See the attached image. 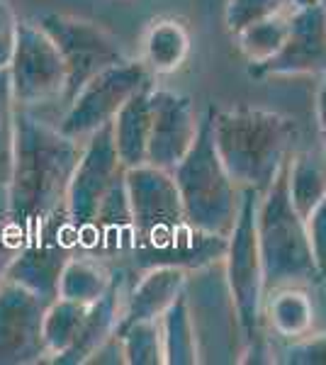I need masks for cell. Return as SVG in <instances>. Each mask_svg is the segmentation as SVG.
<instances>
[{"label": "cell", "mask_w": 326, "mask_h": 365, "mask_svg": "<svg viewBox=\"0 0 326 365\" xmlns=\"http://www.w3.org/2000/svg\"><path fill=\"white\" fill-rule=\"evenodd\" d=\"M124 185L134 222L129 251V268L134 275L153 266L195 270L224 256L227 239L200 232L188 222L170 170L149 163L127 168Z\"/></svg>", "instance_id": "1"}, {"label": "cell", "mask_w": 326, "mask_h": 365, "mask_svg": "<svg viewBox=\"0 0 326 365\" xmlns=\"http://www.w3.org/2000/svg\"><path fill=\"white\" fill-rule=\"evenodd\" d=\"M83 144L29 110H15V158L8 185V220L27 237L63 210Z\"/></svg>", "instance_id": "2"}, {"label": "cell", "mask_w": 326, "mask_h": 365, "mask_svg": "<svg viewBox=\"0 0 326 365\" xmlns=\"http://www.w3.org/2000/svg\"><path fill=\"white\" fill-rule=\"evenodd\" d=\"M215 149L241 190L263 195L290 158L295 122L260 108L207 110Z\"/></svg>", "instance_id": "3"}, {"label": "cell", "mask_w": 326, "mask_h": 365, "mask_svg": "<svg viewBox=\"0 0 326 365\" xmlns=\"http://www.w3.org/2000/svg\"><path fill=\"white\" fill-rule=\"evenodd\" d=\"M256 234L265 292L282 285L314 287L324 280L312 249L307 220L295 210L287 190V161L272 185L258 197Z\"/></svg>", "instance_id": "4"}, {"label": "cell", "mask_w": 326, "mask_h": 365, "mask_svg": "<svg viewBox=\"0 0 326 365\" xmlns=\"http://www.w3.org/2000/svg\"><path fill=\"white\" fill-rule=\"evenodd\" d=\"M170 173L175 178L188 222L200 232L227 239L239 220L244 190L231 180L217 154L207 113L200 122L193 149Z\"/></svg>", "instance_id": "5"}, {"label": "cell", "mask_w": 326, "mask_h": 365, "mask_svg": "<svg viewBox=\"0 0 326 365\" xmlns=\"http://www.w3.org/2000/svg\"><path fill=\"white\" fill-rule=\"evenodd\" d=\"M185 295L198 336L200 363H239L244 353V334L222 258L190 270Z\"/></svg>", "instance_id": "6"}, {"label": "cell", "mask_w": 326, "mask_h": 365, "mask_svg": "<svg viewBox=\"0 0 326 365\" xmlns=\"http://www.w3.org/2000/svg\"><path fill=\"white\" fill-rule=\"evenodd\" d=\"M146 83H151L149 68L132 58L100 71L73 96L58 129L71 139L86 141L100 127L110 125L122 105Z\"/></svg>", "instance_id": "7"}, {"label": "cell", "mask_w": 326, "mask_h": 365, "mask_svg": "<svg viewBox=\"0 0 326 365\" xmlns=\"http://www.w3.org/2000/svg\"><path fill=\"white\" fill-rule=\"evenodd\" d=\"M37 22L54 39L63 66H66V93H63L66 103L73 100L76 93L93 76L127 58L108 29L91 20L61 13H44L37 17Z\"/></svg>", "instance_id": "8"}, {"label": "cell", "mask_w": 326, "mask_h": 365, "mask_svg": "<svg viewBox=\"0 0 326 365\" xmlns=\"http://www.w3.org/2000/svg\"><path fill=\"white\" fill-rule=\"evenodd\" d=\"M10 91L17 108L51 103L66 93V66L54 39L37 20H20L17 42L8 66Z\"/></svg>", "instance_id": "9"}, {"label": "cell", "mask_w": 326, "mask_h": 365, "mask_svg": "<svg viewBox=\"0 0 326 365\" xmlns=\"http://www.w3.org/2000/svg\"><path fill=\"white\" fill-rule=\"evenodd\" d=\"M78 253V239L66 220V210H58L49 220L22 239L5 280L25 285L44 299L58 297V278L63 266Z\"/></svg>", "instance_id": "10"}, {"label": "cell", "mask_w": 326, "mask_h": 365, "mask_svg": "<svg viewBox=\"0 0 326 365\" xmlns=\"http://www.w3.org/2000/svg\"><path fill=\"white\" fill-rule=\"evenodd\" d=\"M124 168L120 156L115 149V139H112V122L100 127L86 139L78 158V166L73 170L68 192H66V220L73 229L76 239L81 232L91 225L96 217L98 205L110 192V187L124 175Z\"/></svg>", "instance_id": "11"}, {"label": "cell", "mask_w": 326, "mask_h": 365, "mask_svg": "<svg viewBox=\"0 0 326 365\" xmlns=\"http://www.w3.org/2000/svg\"><path fill=\"white\" fill-rule=\"evenodd\" d=\"M49 299L13 280L0 285V365L46 363L44 312Z\"/></svg>", "instance_id": "12"}, {"label": "cell", "mask_w": 326, "mask_h": 365, "mask_svg": "<svg viewBox=\"0 0 326 365\" xmlns=\"http://www.w3.org/2000/svg\"><path fill=\"white\" fill-rule=\"evenodd\" d=\"M248 73L265 76H324L326 73V8L307 3L292 10L285 44L275 56L253 63Z\"/></svg>", "instance_id": "13"}, {"label": "cell", "mask_w": 326, "mask_h": 365, "mask_svg": "<svg viewBox=\"0 0 326 365\" xmlns=\"http://www.w3.org/2000/svg\"><path fill=\"white\" fill-rule=\"evenodd\" d=\"M203 117L195 113L188 96L163 88H151V134L146 163L173 170L193 149Z\"/></svg>", "instance_id": "14"}, {"label": "cell", "mask_w": 326, "mask_h": 365, "mask_svg": "<svg viewBox=\"0 0 326 365\" xmlns=\"http://www.w3.org/2000/svg\"><path fill=\"white\" fill-rule=\"evenodd\" d=\"M132 237H134V222H132V205H129L127 185L124 175L110 192L98 205L96 217L91 225L81 232L78 237V251L88 253L93 258H100L105 263L127 258L132 251Z\"/></svg>", "instance_id": "15"}, {"label": "cell", "mask_w": 326, "mask_h": 365, "mask_svg": "<svg viewBox=\"0 0 326 365\" xmlns=\"http://www.w3.org/2000/svg\"><path fill=\"white\" fill-rule=\"evenodd\" d=\"M127 273L117 270L112 285L105 290L103 297H98L93 304H88L86 319L78 331V336L71 344L68 351H63L61 356L51 358V365H86L91 361V356L100 346L108 341L112 334L117 331L124 312V299H127Z\"/></svg>", "instance_id": "16"}, {"label": "cell", "mask_w": 326, "mask_h": 365, "mask_svg": "<svg viewBox=\"0 0 326 365\" xmlns=\"http://www.w3.org/2000/svg\"><path fill=\"white\" fill-rule=\"evenodd\" d=\"M136 275L139 278L129 285L122 319L117 329L129 327L134 322L161 319L163 312L185 292L190 270L180 266H153Z\"/></svg>", "instance_id": "17"}, {"label": "cell", "mask_w": 326, "mask_h": 365, "mask_svg": "<svg viewBox=\"0 0 326 365\" xmlns=\"http://www.w3.org/2000/svg\"><path fill=\"white\" fill-rule=\"evenodd\" d=\"M263 329L280 341H300L317 329V299L314 287L282 285L263 297Z\"/></svg>", "instance_id": "18"}, {"label": "cell", "mask_w": 326, "mask_h": 365, "mask_svg": "<svg viewBox=\"0 0 326 365\" xmlns=\"http://www.w3.org/2000/svg\"><path fill=\"white\" fill-rule=\"evenodd\" d=\"M151 88L153 83H146L141 91H136L112 120V139L124 168L146 163L151 134Z\"/></svg>", "instance_id": "19"}, {"label": "cell", "mask_w": 326, "mask_h": 365, "mask_svg": "<svg viewBox=\"0 0 326 365\" xmlns=\"http://www.w3.org/2000/svg\"><path fill=\"white\" fill-rule=\"evenodd\" d=\"M190 54V32L175 17L153 20L141 44V63L151 76L173 73Z\"/></svg>", "instance_id": "20"}, {"label": "cell", "mask_w": 326, "mask_h": 365, "mask_svg": "<svg viewBox=\"0 0 326 365\" xmlns=\"http://www.w3.org/2000/svg\"><path fill=\"white\" fill-rule=\"evenodd\" d=\"M287 190L295 210L302 217H310L319 200L326 195V156L322 146L305 149L287 158Z\"/></svg>", "instance_id": "21"}, {"label": "cell", "mask_w": 326, "mask_h": 365, "mask_svg": "<svg viewBox=\"0 0 326 365\" xmlns=\"http://www.w3.org/2000/svg\"><path fill=\"white\" fill-rule=\"evenodd\" d=\"M117 270L110 268V263L93 258L88 253H76L63 266L58 278V297L73 299V302L93 304L98 297L105 295V290L112 285Z\"/></svg>", "instance_id": "22"}, {"label": "cell", "mask_w": 326, "mask_h": 365, "mask_svg": "<svg viewBox=\"0 0 326 365\" xmlns=\"http://www.w3.org/2000/svg\"><path fill=\"white\" fill-rule=\"evenodd\" d=\"M158 324H161L165 365H198V336H195V324L185 292L163 312Z\"/></svg>", "instance_id": "23"}, {"label": "cell", "mask_w": 326, "mask_h": 365, "mask_svg": "<svg viewBox=\"0 0 326 365\" xmlns=\"http://www.w3.org/2000/svg\"><path fill=\"white\" fill-rule=\"evenodd\" d=\"M86 312L88 304L83 302H73V299L66 297L51 299L44 312V329H41L46 346V363L71 349V344L76 341L83 327Z\"/></svg>", "instance_id": "24"}, {"label": "cell", "mask_w": 326, "mask_h": 365, "mask_svg": "<svg viewBox=\"0 0 326 365\" xmlns=\"http://www.w3.org/2000/svg\"><path fill=\"white\" fill-rule=\"evenodd\" d=\"M292 10H285V13L265 17V20L246 27L244 32H239L234 37L236 44H239V49H241V54L248 58L251 66L253 63L268 61V58H272L277 51H280V46L285 44V37H287L290 15H292Z\"/></svg>", "instance_id": "25"}, {"label": "cell", "mask_w": 326, "mask_h": 365, "mask_svg": "<svg viewBox=\"0 0 326 365\" xmlns=\"http://www.w3.org/2000/svg\"><path fill=\"white\" fill-rule=\"evenodd\" d=\"M117 336L122 339L124 363L127 365H165L158 319L134 322L129 327H122L117 329Z\"/></svg>", "instance_id": "26"}, {"label": "cell", "mask_w": 326, "mask_h": 365, "mask_svg": "<svg viewBox=\"0 0 326 365\" xmlns=\"http://www.w3.org/2000/svg\"><path fill=\"white\" fill-rule=\"evenodd\" d=\"M15 100L10 91L8 68L0 71V195L8 192L15 158Z\"/></svg>", "instance_id": "27"}, {"label": "cell", "mask_w": 326, "mask_h": 365, "mask_svg": "<svg viewBox=\"0 0 326 365\" xmlns=\"http://www.w3.org/2000/svg\"><path fill=\"white\" fill-rule=\"evenodd\" d=\"M292 8H300V5H292L290 0H229L227 8H224V22H227L229 32L236 37L246 27Z\"/></svg>", "instance_id": "28"}, {"label": "cell", "mask_w": 326, "mask_h": 365, "mask_svg": "<svg viewBox=\"0 0 326 365\" xmlns=\"http://www.w3.org/2000/svg\"><path fill=\"white\" fill-rule=\"evenodd\" d=\"M275 363L282 365H326V329H317L310 336L290 341L275 351Z\"/></svg>", "instance_id": "29"}, {"label": "cell", "mask_w": 326, "mask_h": 365, "mask_svg": "<svg viewBox=\"0 0 326 365\" xmlns=\"http://www.w3.org/2000/svg\"><path fill=\"white\" fill-rule=\"evenodd\" d=\"M22 239L25 237L20 234V229L8 220V207L0 205V285H3L5 273H8V266L13 263Z\"/></svg>", "instance_id": "30"}, {"label": "cell", "mask_w": 326, "mask_h": 365, "mask_svg": "<svg viewBox=\"0 0 326 365\" xmlns=\"http://www.w3.org/2000/svg\"><path fill=\"white\" fill-rule=\"evenodd\" d=\"M17 25H20V20H17L15 10L5 0H0V71L10 66L17 42Z\"/></svg>", "instance_id": "31"}, {"label": "cell", "mask_w": 326, "mask_h": 365, "mask_svg": "<svg viewBox=\"0 0 326 365\" xmlns=\"http://www.w3.org/2000/svg\"><path fill=\"white\" fill-rule=\"evenodd\" d=\"M307 229L312 237V249L317 256V263L326 278V195L319 200V205L307 217Z\"/></svg>", "instance_id": "32"}, {"label": "cell", "mask_w": 326, "mask_h": 365, "mask_svg": "<svg viewBox=\"0 0 326 365\" xmlns=\"http://www.w3.org/2000/svg\"><path fill=\"white\" fill-rule=\"evenodd\" d=\"M103 365V363H110V365H127L124 363V349H122V339L117 336V331L112 334V336L105 341L103 346H100V349L93 353L91 356V361H88L86 365Z\"/></svg>", "instance_id": "33"}, {"label": "cell", "mask_w": 326, "mask_h": 365, "mask_svg": "<svg viewBox=\"0 0 326 365\" xmlns=\"http://www.w3.org/2000/svg\"><path fill=\"white\" fill-rule=\"evenodd\" d=\"M317 127H319V146L326 156V73L322 76L317 93Z\"/></svg>", "instance_id": "34"}, {"label": "cell", "mask_w": 326, "mask_h": 365, "mask_svg": "<svg viewBox=\"0 0 326 365\" xmlns=\"http://www.w3.org/2000/svg\"><path fill=\"white\" fill-rule=\"evenodd\" d=\"M292 5H307V3H314V0H290Z\"/></svg>", "instance_id": "35"}, {"label": "cell", "mask_w": 326, "mask_h": 365, "mask_svg": "<svg viewBox=\"0 0 326 365\" xmlns=\"http://www.w3.org/2000/svg\"><path fill=\"white\" fill-rule=\"evenodd\" d=\"M314 3H319V5H324V8H326V0H314Z\"/></svg>", "instance_id": "36"}]
</instances>
